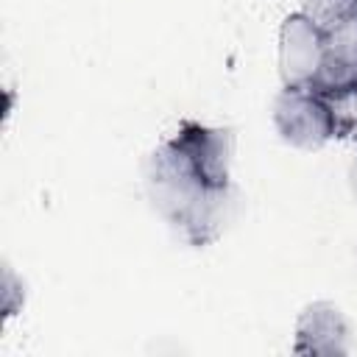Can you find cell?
I'll list each match as a JSON object with an SVG mask.
<instances>
[{"label": "cell", "instance_id": "6da1fadb", "mask_svg": "<svg viewBox=\"0 0 357 357\" xmlns=\"http://www.w3.org/2000/svg\"><path fill=\"white\" fill-rule=\"evenodd\" d=\"M142 184L151 206L190 245L215 243L237 218L240 192L231 184H215L173 139H162L142 162Z\"/></svg>", "mask_w": 357, "mask_h": 357}, {"label": "cell", "instance_id": "7a4b0ae2", "mask_svg": "<svg viewBox=\"0 0 357 357\" xmlns=\"http://www.w3.org/2000/svg\"><path fill=\"white\" fill-rule=\"evenodd\" d=\"M271 120L279 139L296 151H321L343 128L335 100L315 86H282Z\"/></svg>", "mask_w": 357, "mask_h": 357}, {"label": "cell", "instance_id": "3957f363", "mask_svg": "<svg viewBox=\"0 0 357 357\" xmlns=\"http://www.w3.org/2000/svg\"><path fill=\"white\" fill-rule=\"evenodd\" d=\"M326 28L318 25L304 8L287 14L279 25L276 64L282 86H315L326 64Z\"/></svg>", "mask_w": 357, "mask_h": 357}, {"label": "cell", "instance_id": "277c9868", "mask_svg": "<svg viewBox=\"0 0 357 357\" xmlns=\"http://www.w3.org/2000/svg\"><path fill=\"white\" fill-rule=\"evenodd\" d=\"M296 354H349L351 351V324L335 301H312L301 310L296 321Z\"/></svg>", "mask_w": 357, "mask_h": 357}, {"label": "cell", "instance_id": "5b68a950", "mask_svg": "<svg viewBox=\"0 0 357 357\" xmlns=\"http://www.w3.org/2000/svg\"><path fill=\"white\" fill-rule=\"evenodd\" d=\"M3 315L6 318H11L20 307H22V301H25V293H22V282L17 279V273L6 265L3 268Z\"/></svg>", "mask_w": 357, "mask_h": 357}, {"label": "cell", "instance_id": "8992f818", "mask_svg": "<svg viewBox=\"0 0 357 357\" xmlns=\"http://www.w3.org/2000/svg\"><path fill=\"white\" fill-rule=\"evenodd\" d=\"M349 181H351V192H354V198H357V159L351 162V170H349Z\"/></svg>", "mask_w": 357, "mask_h": 357}]
</instances>
